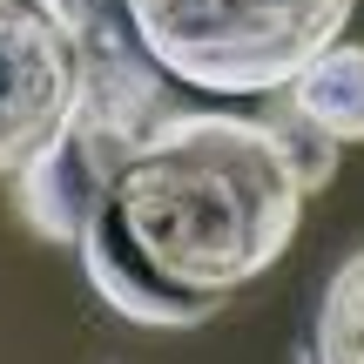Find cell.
<instances>
[{
  "label": "cell",
  "instance_id": "1",
  "mask_svg": "<svg viewBox=\"0 0 364 364\" xmlns=\"http://www.w3.org/2000/svg\"><path fill=\"white\" fill-rule=\"evenodd\" d=\"M304 203L290 122L169 108L102 182L75 250L115 317L189 331L290 250Z\"/></svg>",
  "mask_w": 364,
  "mask_h": 364
},
{
  "label": "cell",
  "instance_id": "2",
  "mask_svg": "<svg viewBox=\"0 0 364 364\" xmlns=\"http://www.w3.org/2000/svg\"><path fill=\"white\" fill-rule=\"evenodd\" d=\"M75 41V108L61 135L14 176V216L34 236L75 250L115 162L169 115V75L142 48L129 0H48Z\"/></svg>",
  "mask_w": 364,
  "mask_h": 364
},
{
  "label": "cell",
  "instance_id": "3",
  "mask_svg": "<svg viewBox=\"0 0 364 364\" xmlns=\"http://www.w3.org/2000/svg\"><path fill=\"white\" fill-rule=\"evenodd\" d=\"M358 0H129L156 68L209 95H277L351 27Z\"/></svg>",
  "mask_w": 364,
  "mask_h": 364
},
{
  "label": "cell",
  "instance_id": "4",
  "mask_svg": "<svg viewBox=\"0 0 364 364\" xmlns=\"http://www.w3.org/2000/svg\"><path fill=\"white\" fill-rule=\"evenodd\" d=\"M75 108V41L48 0H0V176H21Z\"/></svg>",
  "mask_w": 364,
  "mask_h": 364
},
{
  "label": "cell",
  "instance_id": "5",
  "mask_svg": "<svg viewBox=\"0 0 364 364\" xmlns=\"http://www.w3.org/2000/svg\"><path fill=\"white\" fill-rule=\"evenodd\" d=\"M277 102H284V122H297L338 149L364 142V41H331L304 75H290L277 88Z\"/></svg>",
  "mask_w": 364,
  "mask_h": 364
},
{
  "label": "cell",
  "instance_id": "6",
  "mask_svg": "<svg viewBox=\"0 0 364 364\" xmlns=\"http://www.w3.org/2000/svg\"><path fill=\"white\" fill-rule=\"evenodd\" d=\"M317 364H364V243L331 270L317 297V331H311Z\"/></svg>",
  "mask_w": 364,
  "mask_h": 364
}]
</instances>
